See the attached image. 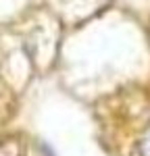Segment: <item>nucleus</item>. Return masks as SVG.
Returning a JSON list of instances; mask_svg holds the SVG:
<instances>
[{"label": "nucleus", "instance_id": "nucleus-1", "mask_svg": "<svg viewBox=\"0 0 150 156\" xmlns=\"http://www.w3.org/2000/svg\"><path fill=\"white\" fill-rule=\"evenodd\" d=\"M140 156H150V137H146L140 144Z\"/></svg>", "mask_w": 150, "mask_h": 156}]
</instances>
